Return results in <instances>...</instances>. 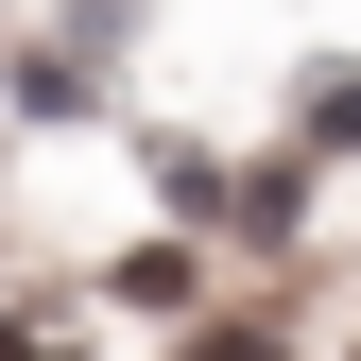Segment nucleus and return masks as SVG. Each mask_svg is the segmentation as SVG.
<instances>
[{
    "label": "nucleus",
    "mask_w": 361,
    "mask_h": 361,
    "mask_svg": "<svg viewBox=\"0 0 361 361\" xmlns=\"http://www.w3.org/2000/svg\"><path fill=\"white\" fill-rule=\"evenodd\" d=\"M86 310H121V327H190V310H207V241H138V258H104Z\"/></svg>",
    "instance_id": "nucleus-1"
},
{
    "label": "nucleus",
    "mask_w": 361,
    "mask_h": 361,
    "mask_svg": "<svg viewBox=\"0 0 361 361\" xmlns=\"http://www.w3.org/2000/svg\"><path fill=\"white\" fill-rule=\"evenodd\" d=\"M172 361H310V327H276V310H190Z\"/></svg>",
    "instance_id": "nucleus-2"
},
{
    "label": "nucleus",
    "mask_w": 361,
    "mask_h": 361,
    "mask_svg": "<svg viewBox=\"0 0 361 361\" xmlns=\"http://www.w3.org/2000/svg\"><path fill=\"white\" fill-rule=\"evenodd\" d=\"M344 361H361V327H344Z\"/></svg>",
    "instance_id": "nucleus-3"
}]
</instances>
